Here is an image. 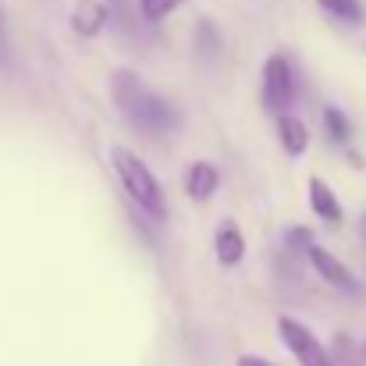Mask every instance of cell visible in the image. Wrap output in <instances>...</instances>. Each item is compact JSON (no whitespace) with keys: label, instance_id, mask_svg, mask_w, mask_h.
<instances>
[{"label":"cell","instance_id":"cell-5","mask_svg":"<svg viewBox=\"0 0 366 366\" xmlns=\"http://www.w3.org/2000/svg\"><path fill=\"white\" fill-rule=\"evenodd\" d=\"M306 256H310V263L317 267V274L327 281V285H335V288H342V292H356L360 288V281H356V274L331 252V249H324V245L310 242L306 245Z\"/></svg>","mask_w":366,"mask_h":366},{"label":"cell","instance_id":"cell-8","mask_svg":"<svg viewBox=\"0 0 366 366\" xmlns=\"http://www.w3.org/2000/svg\"><path fill=\"white\" fill-rule=\"evenodd\" d=\"M107 25V7L100 4V0H79L75 4V11H71V29L79 32V36H97L100 29Z\"/></svg>","mask_w":366,"mask_h":366},{"label":"cell","instance_id":"cell-6","mask_svg":"<svg viewBox=\"0 0 366 366\" xmlns=\"http://www.w3.org/2000/svg\"><path fill=\"white\" fill-rule=\"evenodd\" d=\"M214 252H217V263L221 267H235L242 263L245 256V235L239 232V224H221L217 228V239H214Z\"/></svg>","mask_w":366,"mask_h":366},{"label":"cell","instance_id":"cell-12","mask_svg":"<svg viewBox=\"0 0 366 366\" xmlns=\"http://www.w3.org/2000/svg\"><path fill=\"white\" fill-rule=\"evenodd\" d=\"M324 124H327V135H331L335 142H345V139H349V132H352L349 118H345L338 107H327V111H324Z\"/></svg>","mask_w":366,"mask_h":366},{"label":"cell","instance_id":"cell-2","mask_svg":"<svg viewBox=\"0 0 366 366\" xmlns=\"http://www.w3.org/2000/svg\"><path fill=\"white\" fill-rule=\"evenodd\" d=\"M114 171H118V178H122L124 192L132 196V203H139L149 217H157V221H164L167 217V207H164V192H160V182H157V174L149 171V164H142L132 149H124L118 146L114 153Z\"/></svg>","mask_w":366,"mask_h":366},{"label":"cell","instance_id":"cell-7","mask_svg":"<svg viewBox=\"0 0 366 366\" xmlns=\"http://www.w3.org/2000/svg\"><path fill=\"white\" fill-rule=\"evenodd\" d=\"M310 210L320 221H327V224L342 221V203L335 199V192H331V185L324 178H310Z\"/></svg>","mask_w":366,"mask_h":366},{"label":"cell","instance_id":"cell-14","mask_svg":"<svg viewBox=\"0 0 366 366\" xmlns=\"http://www.w3.org/2000/svg\"><path fill=\"white\" fill-rule=\"evenodd\" d=\"M239 366H274V363H267V360H259V356H239Z\"/></svg>","mask_w":366,"mask_h":366},{"label":"cell","instance_id":"cell-1","mask_svg":"<svg viewBox=\"0 0 366 366\" xmlns=\"http://www.w3.org/2000/svg\"><path fill=\"white\" fill-rule=\"evenodd\" d=\"M111 97H114V104H118V111H122L124 118L135 124V128L149 132V135L171 132V128L178 124L174 104H167L164 97L149 93L132 71H114V79H111Z\"/></svg>","mask_w":366,"mask_h":366},{"label":"cell","instance_id":"cell-10","mask_svg":"<svg viewBox=\"0 0 366 366\" xmlns=\"http://www.w3.org/2000/svg\"><path fill=\"white\" fill-rule=\"evenodd\" d=\"M277 135H281L285 153H292V157H302L310 146V132L295 114H277Z\"/></svg>","mask_w":366,"mask_h":366},{"label":"cell","instance_id":"cell-11","mask_svg":"<svg viewBox=\"0 0 366 366\" xmlns=\"http://www.w3.org/2000/svg\"><path fill=\"white\" fill-rule=\"evenodd\" d=\"M320 4V11H327L335 21H342V25H363L366 21V7L360 0H317Z\"/></svg>","mask_w":366,"mask_h":366},{"label":"cell","instance_id":"cell-9","mask_svg":"<svg viewBox=\"0 0 366 366\" xmlns=\"http://www.w3.org/2000/svg\"><path fill=\"white\" fill-rule=\"evenodd\" d=\"M217 182H221L217 167H214V164H207V160H196V164L189 167L185 192H189L192 199H210V196L217 192Z\"/></svg>","mask_w":366,"mask_h":366},{"label":"cell","instance_id":"cell-13","mask_svg":"<svg viewBox=\"0 0 366 366\" xmlns=\"http://www.w3.org/2000/svg\"><path fill=\"white\" fill-rule=\"evenodd\" d=\"M185 0H139V11H142V18L146 21H160V18H167L174 7H182Z\"/></svg>","mask_w":366,"mask_h":366},{"label":"cell","instance_id":"cell-4","mask_svg":"<svg viewBox=\"0 0 366 366\" xmlns=\"http://www.w3.org/2000/svg\"><path fill=\"white\" fill-rule=\"evenodd\" d=\"M263 104L274 114H288V104H292V64L281 54H274L263 64Z\"/></svg>","mask_w":366,"mask_h":366},{"label":"cell","instance_id":"cell-3","mask_svg":"<svg viewBox=\"0 0 366 366\" xmlns=\"http://www.w3.org/2000/svg\"><path fill=\"white\" fill-rule=\"evenodd\" d=\"M277 331H281V342L285 349L295 356L299 366H335V356L320 345V338L295 317H277Z\"/></svg>","mask_w":366,"mask_h":366}]
</instances>
